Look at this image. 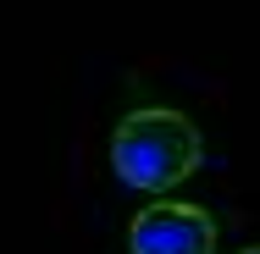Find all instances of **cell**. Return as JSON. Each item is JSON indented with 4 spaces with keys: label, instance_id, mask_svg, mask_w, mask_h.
<instances>
[{
    "label": "cell",
    "instance_id": "6da1fadb",
    "mask_svg": "<svg viewBox=\"0 0 260 254\" xmlns=\"http://www.w3.org/2000/svg\"><path fill=\"white\" fill-rule=\"evenodd\" d=\"M200 160H205L200 127L183 111H166V105L127 111L111 133V171L127 188H144V194H166V188L188 183L200 171Z\"/></svg>",
    "mask_w": 260,
    "mask_h": 254
},
{
    "label": "cell",
    "instance_id": "7a4b0ae2",
    "mask_svg": "<svg viewBox=\"0 0 260 254\" xmlns=\"http://www.w3.org/2000/svg\"><path fill=\"white\" fill-rule=\"evenodd\" d=\"M127 254H216V215L188 199H155L127 221Z\"/></svg>",
    "mask_w": 260,
    "mask_h": 254
},
{
    "label": "cell",
    "instance_id": "3957f363",
    "mask_svg": "<svg viewBox=\"0 0 260 254\" xmlns=\"http://www.w3.org/2000/svg\"><path fill=\"white\" fill-rule=\"evenodd\" d=\"M238 254H260V243H249V249H238Z\"/></svg>",
    "mask_w": 260,
    "mask_h": 254
}]
</instances>
